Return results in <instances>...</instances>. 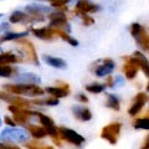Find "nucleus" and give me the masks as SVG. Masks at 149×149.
<instances>
[{"mask_svg": "<svg viewBox=\"0 0 149 149\" xmlns=\"http://www.w3.org/2000/svg\"><path fill=\"white\" fill-rule=\"evenodd\" d=\"M37 118H39L40 123L42 124L45 128L46 127H54V125H55V122L52 120V118L47 117V116L44 114V113H40V112H39V116H37Z\"/></svg>", "mask_w": 149, "mask_h": 149, "instance_id": "bb28decb", "label": "nucleus"}, {"mask_svg": "<svg viewBox=\"0 0 149 149\" xmlns=\"http://www.w3.org/2000/svg\"><path fill=\"white\" fill-rule=\"evenodd\" d=\"M37 1H49V3H50L51 0H37Z\"/></svg>", "mask_w": 149, "mask_h": 149, "instance_id": "e433bc0d", "label": "nucleus"}, {"mask_svg": "<svg viewBox=\"0 0 149 149\" xmlns=\"http://www.w3.org/2000/svg\"><path fill=\"white\" fill-rule=\"evenodd\" d=\"M104 85H101V83H91V85L86 86V91L91 92V93H101L104 91Z\"/></svg>", "mask_w": 149, "mask_h": 149, "instance_id": "c85d7f7f", "label": "nucleus"}, {"mask_svg": "<svg viewBox=\"0 0 149 149\" xmlns=\"http://www.w3.org/2000/svg\"><path fill=\"white\" fill-rule=\"evenodd\" d=\"M80 17L82 19L83 25L85 26H91V25L95 24V19H93L92 16H90L88 14H82V15H80Z\"/></svg>", "mask_w": 149, "mask_h": 149, "instance_id": "7c9ffc66", "label": "nucleus"}, {"mask_svg": "<svg viewBox=\"0 0 149 149\" xmlns=\"http://www.w3.org/2000/svg\"><path fill=\"white\" fill-rule=\"evenodd\" d=\"M70 1H71V0H51L50 5L52 8L60 9V10H66Z\"/></svg>", "mask_w": 149, "mask_h": 149, "instance_id": "cd10ccee", "label": "nucleus"}, {"mask_svg": "<svg viewBox=\"0 0 149 149\" xmlns=\"http://www.w3.org/2000/svg\"><path fill=\"white\" fill-rule=\"evenodd\" d=\"M101 8L97 4H93L90 0H78L76 6H74V14L77 16L82 15V14H93L100 11Z\"/></svg>", "mask_w": 149, "mask_h": 149, "instance_id": "6e6552de", "label": "nucleus"}, {"mask_svg": "<svg viewBox=\"0 0 149 149\" xmlns=\"http://www.w3.org/2000/svg\"><path fill=\"white\" fill-rule=\"evenodd\" d=\"M16 44H17V47L21 51V54H22V56H24V58L26 60V61L34 63L35 66H39L40 61H39V58H37L35 46L32 45V42H30L29 40H26V39L22 37V39L16 40Z\"/></svg>", "mask_w": 149, "mask_h": 149, "instance_id": "f03ea898", "label": "nucleus"}, {"mask_svg": "<svg viewBox=\"0 0 149 149\" xmlns=\"http://www.w3.org/2000/svg\"><path fill=\"white\" fill-rule=\"evenodd\" d=\"M130 34L136 40L137 45L144 51H149V35L146 29L138 22H133L130 25Z\"/></svg>", "mask_w": 149, "mask_h": 149, "instance_id": "7ed1b4c3", "label": "nucleus"}, {"mask_svg": "<svg viewBox=\"0 0 149 149\" xmlns=\"http://www.w3.org/2000/svg\"><path fill=\"white\" fill-rule=\"evenodd\" d=\"M17 62H22V58H20L17 55L13 54V52H1L0 55V63H17Z\"/></svg>", "mask_w": 149, "mask_h": 149, "instance_id": "6ab92c4d", "label": "nucleus"}, {"mask_svg": "<svg viewBox=\"0 0 149 149\" xmlns=\"http://www.w3.org/2000/svg\"><path fill=\"white\" fill-rule=\"evenodd\" d=\"M120 129H122V124H120L119 122L109 123L108 125H106V127H103V129H102L101 138L106 139L109 144L114 146V144H117L118 137L120 134Z\"/></svg>", "mask_w": 149, "mask_h": 149, "instance_id": "20e7f679", "label": "nucleus"}, {"mask_svg": "<svg viewBox=\"0 0 149 149\" xmlns=\"http://www.w3.org/2000/svg\"><path fill=\"white\" fill-rule=\"evenodd\" d=\"M134 128L137 129H148L149 130V117H144V118H138L133 122Z\"/></svg>", "mask_w": 149, "mask_h": 149, "instance_id": "393cba45", "label": "nucleus"}, {"mask_svg": "<svg viewBox=\"0 0 149 149\" xmlns=\"http://www.w3.org/2000/svg\"><path fill=\"white\" fill-rule=\"evenodd\" d=\"M130 58L138 65L139 68L144 72V74H146L147 77H149V60L146 56L142 52H139V51H134V54L130 56Z\"/></svg>", "mask_w": 149, "mask_h": 149, "instance_id": "ddd939ff", "label": "nucleus"}, {"mask_svg": "<svg viewBox=\"0 0 149 149\" xmlns=\"http://www.w3.org/2000/svg\"><path fill=\"white\" fill-rule=\"evenodd\" d=\"M106 104H107V107H109V108L114 109V111L120 109V104H119L118 98L114 95H112V93H108V95H107V103Z\"/></svg>", "mask_w": 149, "mask_h": 149, "instance_id": "5701e85b", "label": "nucleus"}, {"mask_svg": "<svg viewBox=\"0 0 149 149\" xmlns=\"http://www.w3.org/2000/svg\"><path fill=\"white\" fill-rule=\"evenodd\" d=\"M5 90L9 93H13V95H25V96H30V97H35V96H42L46 92L45 90H42L41 87H39L35 83H8L5 85Z\"/></svg>", "mask_w": 149, "mask_h": 149, "instance_id": "f257e3e1", "label": "nucleus"}, {"mask_svg": "<svg viewBox=\"0 0 149 149\" xmlns=\"http://www.w3.org/2000/svg\"><path fill=\"white\" fill-rule=\"evenodd\" d=\"M1 138L3 139L5 138L6 141H13V142H25L27 139V134L25 133V130L11 127V128L3 129Z\"/></svg>", "mask_w": 149, "mask_h": 149, "instance_id": "0eeeda50", "label": "nucleus"}, {"mask_svg": "<svg viewBox=\"0 0 149 149\" xmlns=\"http://www.w3.org/2000/svg\"><path fill=\"white\" fill-rule=\"evenodd\" d=\"M50 19V26L54 29H66L67 32H70V25L67 22V16L66 14L62 11H55L49 14Z\"/></svg>", "mask_w": 149, "mask_h": 149, "instance_id": "423d86ee", "label": "nucleus"}, {"mask_svg": "<svg viewBox=\"0 0 149 149\" xmlns=\"http://www.w3.org/2000/svg\"><path fill=\"white\" fill-rule=\"evenodd\" d=\"M9 21L11 24H20V22H32V19L29 14H25L24 11H14L10 16H9Z\"/></svg>", "mask_w": 149, "mask_h": 149, "instance_id": "2eb2a0df", "label": "nucleus"}, {"mask_svg": "<svg viewBox=\"0 0 149 149\" xmlns=\"http://www.w3.org/2000/svg\"><path fill=\"white\" fill-rule=\"evenodd\" d=\"M14 73V68L9 63H0V76L1 77H10Z\"/></svg>", "mask_w": 149, "mask_h": 149, "instance_id": "a878e982", "label": "nucleus"}, {"mask_svg": "<svg viewBox=\"0 0 149 149\" xmlns=\"http://www.w3.org/2000/svg\"><path fill=\"white\" fill-rule=\"evenodd\" d=\"M31 32L34 34L36 37H39L41 40H46L50 41L52 40L54 37H56V31L54 27L47 26V27H36V29H31Z\"/></svg>", "mask_w": 149, "mask_h": 149, "instance_id": "f8f14e48", "label": "nucleus"}, {"mask_svg": "<svg viewBox=\"0 0 149 149\" xmlns=\"http://www.w3.org/2000/svg\"><path fill=\"white\" fill-rule=\"evenodd\" d=\"M45 91L49 95L56 97V98H62V97H67L70 95V87H46Z\"/></svg>", "mask_w": 149, "mask_h": 149, "instance_id": "a211bd4d", "label": "nucleus"}, {"mask_svg": "<svg viewBox=\"0 0 149 149\" xmlns=\"http://www.w3.org/2000/svg\"><path fill=\"white\" fill-rule=\"evenodd\" d=\"M24 127H26V129L30 132V134L32 136V138L35 139H41L47 136V130H46V128L44 127H40V125H35V124H25Z\"/></svg>", "mask_w": 149, "mask_h": 149, "instance_id": "dca6fc26", "label": "nucleus"}, {"mask_svg": "<svg viewBox=\"0 0 149 149\" xmlns=\"http://www.w3.org/2000/svg\"><path fill=\"white\" fill-rule=\"evenodd\" d=\"M147 91H149V81H148V85H147V88H146Z\"/></svg>", "mask_w": 149, "mask_h": 149, "instance_id": "4c0bfd02", "label": "nucleus"}, {"mask_svg": "<svg viewBox=\"0 0 149 149\" xmlns=\"http://www.w3.org/2000/svg\"><path fill=\"white\" fill-rule=\"evenodd\" d=\"M72 112H73L74 117L77 119L82 120V122H87V120H91V118H92L91 111L88 108H86V107H82V106L72 107Z\"/></svg>", "mask_w": 149, "mask_h": 149, "instance_id": "4468645a", "label": "nucleus"}, {"mask_svg": "<svg viewBox=\"0 0 149 149\" xmlns=\"http://www.w3.org/2000/svg\"><path fill=\"white\" fill-rule=\"evenodd\" d=\"M58 130H60V138H61L62 141H66L68 143L73 144V146L80 147L81 144L85 142V138H83L81 134H78L76 130H73V129L60 127Z\"/></svg>", "mask_w": 149, "mask_h": 149, "instance_id": "39448f33", "label": "nucleus"}, {"mask_svg": "<svg viewBox=\"0 0 149 149\" xmlns=\"http://www.w3.org/2000/svg\"><path fill=\"white\" fill-rule=\"evenodd\" d=\"M141 149H149V136L146 138V141L143 142V144H142Z\"/></svg>", "mask_w": 149, "mask_h": 149, "instance_id": "c9c22d12", "label": "nucleus"}, {"mask_svg": "<svg viewBox=\"0 0 149 149\" xmlns=\"http://www.w3.org/2000/svg\"><path fill=\"white\" fill-rule=\"evenodd\" d=\"M106 86H108V87H113L116 83H114V78L111 76V74H108V77H107V80H106V83H104Z\"/></svg>", "mask_w": 149, "mask_h": 149, "instance_id": "473e14b6", "label": "nucleus"}, {"mask_svg": "<svg viewBox=\"0 0 149 149\" xmlns=\"http://www.w3.org/2000/svg\"><path fill=\"white\" fill-rule=\"evenodd\" d=\"M24 146L27 149H55L54 147H51V146H44L42 143H39V142H29V143L24 144Z\"/></svg>", "mask_w": 149, "mask_h": 149, "instance_id": "c756f323", "label": "nucleus"}, {"mask_svg": "<svg viewBox=\"0 0 149 149\" xmlns=\"http://www.w3.org/2000/svg\"><path fill=\"white\" fill-rule=\"evenodd\" d=\"M0 148H3V149H20L17 146H15V144H9V143H1Z\"/></svg>", "mask_w": 149, "mask_h": 149, "instance_id": "2f4dec72", "label": "nucleus"}, {"mask_svg": "<svg viewBox=\"0 0 149 149\" xmlns=\"http://www.w3.org/2000/svg\"><path fill=\"white\" fill-rule=\"evenodd\" d=\"M4 122H5V124H8V125H10V127H15V125L17 124L15 120H14V118L11 119L10 117H5L4 118Z\"/></svg>", "mask_w": 149, "mask_h": 149, "instance_id": "72a5a7b5", "label": "nucleus"}, {"mask_svg": "<svg viewBox=\"0 0 149 149\" xmlns=\"http://www.w3.org/2000/svg\"><path fill=\"white\" fill-rule=\"evenodd\" d=\"M124 66H123V72H124V76L128 78V80H133V78H136L137 76V72L139 70V66L133 61L132 58H130V56H127V57H124Z\"/></svg>", "mask_w": 149, "mask_h": 149, "instance_id": "9b49d317", "label": "nucleus"}, {"mask_svg": "<svg viewBox=\"0 0 149 149\" xmlns=\"http://www.w3.org/2000/svg\"><path fill=\"white\" fill-rule=\"evenodd\" d=\"M55 31H56V35H57L60 39H62L63 41L68 42L71 46H78V41L76 39H73L71 35H68L67 31H65L62 29H55Z\"/></svg>", "mask_w": 149, "mask_h": 149, "instance_id": "aec40b11", "label": "nucleus"}, {"mask_svg": "<svg viewBox=\"0 0 149 149\" xmlns=\"http://www.w3.org/2000/svg\"><path fill=\"white\" fill-rule=\"evenodd\" d=\"M147 101H149V98H148V95L147 93H144V92H139L138 95L134 97V101H133V104H132V107L128 109V113H129V116H136V114H138L139 112L142 111V108L144 107V104L147 103Z\"/></svg>", "mask_w": 149, "mask_h": 149, "instance_id": "9d476101", "label": "nucleus"}, {"mask_svg": "<svg viewBox=\"0 0 149 149\" xmlns=\"http://www.w3.org/2000/svg\"><path fill=\"white\" fill-rule=\"evenodd\" d=\"M34 104L37 106H57L58 104V98L56 97H50V98H44V100H34Z\"/></svg>", "mask_w": 149, "mask_h": 149, "instance_id": "b1692460", "label": "nucleus"}, {"mask_svg": "<svg viewBox=\"0 0 149 149\" xmlns=\"http://www.w3.org/2000/svg\"><path fill=\"white\" fill-rule=\"evenodd\" d=\"M27 35V31L25 32H6L1 36V42L4 41H11V40H19V39H22Z\"/></svg>", "mask_w": 149, "mask_h": 149, "instance_id": "4be33fe9", "label": "nucleus"}, {"mask_svg": "<svg viewBox=\"0 0 149 149\" xmlns=\"http://www.w3.org/2000/svg\"><path fill=\"white\" fill-rule=\"evenodd\" d=\"M97 65V62H96ZM114 70V62L112 58H104L101 60V65H97L96 68L93 70L96 76L98 77H103V76H108L112 73V71Z\"/></svg>", "mask_w": 149, "mask_h": 149, "instance_id": "1a4fd4ad", "label": "nucleus"}, {"mask_svg": "<svg viewBox=\"0 0 149 149\" xmlns=\"http://www.w3.org/2000/svg\"><path fill=\"white\" fill-rule=\"evenodd\" d=\"M44 61L49 65L51 67H55V68H60V70H63L67 67L66 61L62 58H58V57H54V56H49V55H44L42 56Z\"/></svg>", "mask_w": 149, "mask_h": 149, "instance_id": "f3484780", "label": "nucleus"}, {"mask_svg": "<svg viewBox=\"0 0 149 149\" xmlns=\"http://www.w3.org/2000/svg\"><path fill=\"white\" fill-rule=\"evenodd\" d=\"M76 98H77V101L82 102V103H87V102H88V98L85 95H82V93H78V95L76 96Z\"/></svg>", "mask_w": 149, "mask_h": 149, "instance_id": "f704fd0d", "label": "nucleus"}, {"mask_svg": "<svg viewBox=\"0 0 149 149\" xmlns=\"http://www.w3.org/2000/svg\"><path fill=\"white\" fill-rule=\"evenodd\" d=\"M19 81H21L22 83H35V85H39L41 83V80L34 73H22L20 77L17 78Z\"/></svg>", "mask_w": 149, "mask_h": 149, "instance_id": "412c9836", "label": "nucleus"}]
</instances>
